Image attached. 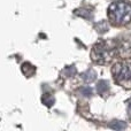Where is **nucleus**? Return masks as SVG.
Wrapping results in <instances>:
<instances>
[{
    "label": "nucleus",
    "instance_id": "obj_12",
    "mask_svg": "<svg viewBox=\"0 0 131 131\" xmlns=\"http://www.w3.org/2000/svg\"><path fill=\"white\" fill-rule=\"evenodd\" d=\"M128 112H129V115L131 116V99L128 102Z\"/></svg>",
    "mask_w": 131,
    "mask_h": 131
},
{
    "label": "nucleus",
    "instance_id": "obj_9",
    "mask_svg": "<svg viewBox=\"0 0 131 131\" xmlns=\"http://www.w3.org/2000/svg\"><path fill=\"white\" fill-rule=\"evenodd\" d=\"M43 102H44V105L51 107L53 104H54V98H53L52 95H50V94H46V95H44L43 97Z\"/></svg>",
    "mask_w": 131,
    "mask_h": 131
},
{
    "label": "nucleus",
    "instance_id": "obj_5",
    "mask_svg": "<svg viewBox=\"0 0 131 131\" xmlns=\"http://www.w3.org/2000/svg\"><path fill=\"white\" fill-rule=\"evenodd\" d=\"M82 78H83L85 82L90 83V82H93L95 78H97V74H95L92 69H89V70H86L84 74H82Z\"/></svg>",
    "mask_w": 131,
    "mask_h": 131
},
{
    "label": "nucleus",
    "instance_id": "obj_4",
    "mask_svg": "<svg viewBox=\"0 0 131 131\" xmlns=\"http://www.w3.org/2000/svg\"><path fill=\"white\" fill-rule=\"evenodd\" d=\"M21 69H22V72L27 77L34 76L35 72H36V67L32 66L31 63H29V62H24V63L22 64V67H21Z\"/></svg>",
    "mask_w": 131,
    "mask_h": 131
},
{
    "label": "nucleus",
    "instance_id": "obj_8",
    "mask_svg": "<svg viewBox=\"0 0 131 131\" xmlns=\"http://www.w3.org/2000/svg\"><path fill=\"white\" fill-rule=\"evenodd\" d=\"M75 13H76V15L82 16L84 18H91V10H89V9H76Z\"/></svg>",
    "mask_w": 131,
    "mask_h": 131
},
{
    "label": "nucleus",
    "instance_id": "obj_1",
    "mask_svg": "<svg viewBox=\"0 0 131 131\" xmlns=\"http://www.w3.org/2000/svg\"><path fill=\"white\" fill-rule=\"evenodd\" d=\"M108 18L115 25H125L131 21V4L124 0L114 1L108 7Z\"/></svg>",
    "mask_w": 131,
    "mask_h": 131
},
{
    "label": "nucleus",
    "instance_id": "obj_11",
    "mask_svg": "<svg viewBox=\"0 0 131 131\" xmlns=\"http://www.w3.org/2000/svg\"><path fill=\"white\" fill-rule=\"evenodd\" d=\"M75 72H76V68H75V67H68L67 69L63 70V74H64L67 77H69V76H71V75H74Z\"/></svg>",
    "mask_w": 131,
    "mask_h": 131
},
{
    "label": "nucleus",
    "instance_id": "obj_6",
    "mask_svg": "<svg viewBox=\"0 0 131 131\" xmlns=\"http://www.w3.org/2000/svg\"><path fill=\"white\" fill-rule=\"evenodd\" d=\"M109 128L114 130H124L127 128V124H125L123 121H117V120H114L109 123Z\"/></svg>",
    "mask_w": 131,
    "mask_h": 131
},
{
    "label": "nucleus",
    "instance_id": "obj_2",
    "mask_svg": "<svg viewBox=\"0 0 131 131\" xmlns=\"http://www.w3.org/2000/svg\"><path fill=\"white\" fill-rule=\"evenodd\" d=\"M113 75L117 83L125 84V86L129 84L131 86V62L116 63L113 67Z\"/></svg>",
    "mask_w": 131,
    "mask_h": 131
},
{
    "label": "nucleus",
    "instance_id": "obj_7",
    "mask_svg": "<svg viewBox=\"0 0 131 131\" xmlns=\"http://www.w3.org/2000/svg\"><path fill=\"white\" fill-rule=\"evenodd\" d=\"M108 90H109V86L106 81H100L99 83L97 84V91L99 94H104V93H106Z\"/></svg>",
    "mask_w": 131,
    "mask_h": 131
},
{
    "label": "nucleus",
    "instance_id": "obj_10",
    "mask_svg": "<svg viewBox=\"0 0 131 131\" xmlns=\"http://www.w3.org/2000/svg\"><path fill=\"white\" fill-rule=\"evenodd\" d=\"M78 92L81 93L82 95H84V97H90V95L92 94V90H91L89 86H83V88H81L78 90Z\"/></svg>",
    "mask_w": 131,
    "mask_h": 131
},
{
    "label": "nucleus",
    "instance_id": "obj_3",
    "mask_svg": "<svg viewBox=\"0 0 131 131\" xmlns=\"http://www.w3.org/2000/svg\"><path fill=\"white\" fill-rule=\"evenodd\" d=\"M109 55H111V50L105 41L95 44L92 48V52H91V58L97 63L106 62L109 59Z\"/></svg>",
    "mask_w": 131,
    "mask_h": 131
}]
</instances>
